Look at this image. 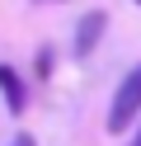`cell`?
<instances>
[{"label":"cell","instance_id":"obj_1","mask_svg":"<svg viewBox=\"0 0 141 146\" xmlns=\"http://www.w3.org/2000/svg\"><path fill=\"white\" fill-rule=\"evenodd\" d=\"M141 113V66H132L122 76L118 94H113V108H108V132H122L132 118Z\"/></svg>","mask_w":141,"mask_h":146},{"label":"cell","instance_id":"obj_2","mask_svg":"<svg viewBox=\"0 0 141 146\" xmlns=\"http://www.w3.org/2000/svg\"><path fill=\"white\" fill-rule=\"evenodd\" d=\"M103 24H108V14H103V10H94V14H85V19H80V29H75V52H80V57L99 47Z\"/></svg>","mask_w":141,"mask_h":146},{"label":"cell","instance_id":"obj_3","mask_svg":"<svg viewBox=\"0 0 141 146\" xmlns=\"http://www.w3.org/2000/svg\"><path fill=\"white\" fill-rule=\"evenodd\" d=\"M0 94H5L9 113H24V80H19L9 66H0Z\"/></svg>","mask_w":141,"mask_h":146},{"label":"cell","instance_id":"obj_4","mask_svg":"<svg viewBox=\"0 0 141 146\" xmlns=\"http://www.w3.org/2000/svg\"><path fill=\"white\" fill-rule=\"evenodd\" d=\"M38 76H52V52H38Z\"/></svg>","mask_w":141,"mask_h":146},{"label":"cell","instance_id":"obj_5","mask_svg":"<svg viewBox=\"0 0 141 146\" xmlns=\"http://www.w3.org/2000/svg\"><path fill=\"white\" fill-rule=\"evenodd\" d=\"M132 146H141V127H136V137H132Z\"/></svg>","mask_w":141,"mask_h":146},{"label":"cell","instance_id":"obj_6","mask_svg":"<svg viewBox=\"0 0 141 146\" xmlns=\"http://www.w3.org/2000/svg\"><path fill=\"white\" fill-rule=\"evenodd\" d=\"M19 146H33V141H28V137H19Z\"/></svg>","mask_w":141,"mask_h":146}]
</instances>
